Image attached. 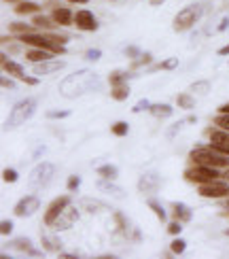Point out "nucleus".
Masks as SVG:
<instances>
[{
	"label": "nucleus",
	"instance_id": "obj_1",
	"mask_svg": "<svg viewBox=\"0 0 229 259\" xmlns=\"http://www.w3.org/2000/svg\"><path fill=\"white\" fill-rule=\"evenodd\" d=\"M98 87V74L89 68H81V70H74V73L66 74L60 83V93L68 100H74V98H81L85 93H89L91 90Z\"/></svg>",
	"mask_w": 229,
	"mask_h": 259
},
{
	"label": "nucleus",
	"instance_id": "obj_2",
	"mask_svg": "<svg viewBox=\"0 0 229 259\" xmlns=\"http://www.w3.org/2000/svg\"><path fill=\"white\" fill-rule=\"evenodd\" d=\"M189 160H191V164H199V166H212V168H227L229 166V155L216 151L212 143L208 147L197 145L195 149L189 153Z\"/></svg>",
	"mask_w": 229,
	"mask_h": 259
},
{
	"label": "nucleus",
	"instance_id": "obj_3",
	"mask_svg": "<svg viewBox=\"0 0 229 259\" xmlns=\"http://www.w3.org/2000/svg\"><path fill=\"white\" fill-rule=\"evenodd\" d=\"M19 40L26 43L28 47H38V49H47V51H53L55 56L66 54V47L55 43L49 34H36V32H28V34H19Z\"/></svg>",
	"mask_w": 229,
	"mask_h": 259
},
{
	"label": "nucleus",
	"instance_id": "obj_4",
	"mask_svg": "<svg viewBox=\"0 0 229 259\" xmlns=\"http://www.w3.org/2000/svg\"><path fill=\"white\" fill-rule=\"evenodd\" d=\"M36 113V100L34 98H26L21 102H17L9 113V119H7V128H17L21 123H26L30 117Z\"/></svg>",
	"mask_w": 229,
	"mask_h": 259
},
{
	"label": "nucleus",
	"instance_id": "obj_5",
	"mask_svg": "<svg viewBox=\"0 0 229 259\" xmlns=\"http://www.w3.org/2000/svg\"><path fill=\"white\" fill-rule=\"evenodd\" d=\"M199 17H202V4H189V7H185L178 15L174 17V21H172L174 32H187V30H191V28L197 23Z\"/></svg>",
	"mask_w": 229,
	"mask_h": 259
},
{
	"label": "nucleus",
	"instance_id": "obj_6",
	"mask_svg": "<svg viewBox=\"0 0 229 259\" xmlns=\"http://www.w3.org/2000/svg\"><path fill=\"white\" fill-rule=\"evenodd\" d=\"M219 176H221L219 168L199 166V164H193L185 172V179L189 181V183H197V185H206V183H212V181H219Z\"/></svg>",
	"mask_w": 229,
	"mask_h": 259
},
{
	"label": "nucleus",
	"instance_id": "obj_7",
	"mask_svg": "<svg viewBox=\"0 0 229 259\" xmlns=\"http://www.w3.org/2000/svg\"><path fill=\"white\" fill-rule=\"evenodd\" d=\"M55 174V166L49 162H40L38 166H34V170L30 174H28V181H30V185L38 187V185H49L51 179H53Z\"/></svg>",
	"mask_w": 229,
	"mask_h": 259
},
{
	"label": "nucleus",
	"instance_id": "obj_8",
	"mask_svg": "<svg viewBox=\"0 0 229 259\" xmlns=\"http://www.w3.org/2000/svg\"><path fill=\"white\" fill-rule=\"evenodd\" d=\"M206 136L210 138V143L214 145L216 151L225 153V155H229V132L223 128H206Z\"/></svg>",
	"mask_w": 229,
	"mask_h": 259
},
{
	"label": "nucleus",
	"instance_id": "obj_9",
	"mask_svg": "<svg viewBox=\"0 0 229 259\" xmlns=\"http://www.w3.org/2000/svg\"><path fill=\"white\" fill-rule=\"evenodd\" d=\"M76 221H79V208H74L72 204H68L66 208L62 210V215L53 221V225H51V227H53L55 232H62V229H70Z\"/></svg>",
	"mask_w": 229,
	"mask_h": 259
},
{
	"label": "nucleus",
	"instance_id": "obj_10",
	"mask_svg": "<svg viewBox=\"0 0 229 259\" xmlns=\"http://www.w3.org/2000/svg\"><path fill=\"white\" fill-rule=\"evenodd\" d=\"M197 191H199V196H204V198L221 200V198H227L229 196V185L227 183H219V181H212V183L199 185Z\"/></svg>",
	"mask_w": 229,
	"mask_h": 259
},
{
	"label": "nucleus",
	"instance_id": "obj_11",
	"mask_svg": "<svg viewBox=\"0 0 229 259\" xmlns=\"http://www.w3.org/2000/svg\"><path fill=\"white\" fill-rule=\"evenodd\" d=\"M74 23H76V28L79 30H83V32H96L98 30V19H96V15L91 13V11H76L74 13Z\"/></svg>",
	"mask_w": 229,
	"mask_h": 259
},
{
	"label": "nucleus",
	"instance_id": "obj_12",
	"mask_svg": "<svg viewBox=\"0 0 229 259\" xmlns=\"http://www.w3.org/2000/svg\"><path fill=\"white\" fill-rule=\"evenodd\" d=\"M38 206H40V200L36 196H26L15 204L13 213H15V217H32L38 210Z\"/></svg>",
	"mask_w": 229,
	"mask_h": 259
},
{
	"label": "nucleus",
	"instance_id": "obj_13",
	"mask_svg": "<svg viewBox=\"0 0 229 259\" xmlns=\"http://www.w3.org/2000/svg\"><path fill=\"white\" fill-rule=\"evenodd\" d=\"M68 204H70V198H68V196H60V198H55L53 202L49 204V208L45 210V225H53V221L62 215V210L66 208Z\"/></svg>",
	"mask_w": 229,
	"mask_h": 259
},
{
	"label": "nucleus",
	"instance_id": "obj_14",
	"mask_svg": "<svg viewBox=\"0 0 229 259\" xmlns=\"http://www.w3.org/2000/svg\"><path fill=\"white\" fill-rule=\"evenodd\" d=\"M62 68V62H57V60H45V62H36L34 64V74H53L57 73V70Z\"/></svg>",
	"mask_w": 229,
	"mask_h": 259
},
{
	"label": "nucleus",
	"instance_id": "obj_15",
	"mask_svg": "<svg viewBox=\"0 0 229 259\" xmlns=\"http://www.w3.org/2000/svg\"><path fill=\"white\" fill-rule=\"evenodd\" d=\"M11 246H13V249H17L19 253H23V255H30V257H43V253L34 249L32 242H30V240H26V238H17V240H13V242H11Z\"/></svg>",
	"mask_w": 229,
	"mask_h": 259
},
{
	"label": "nucleus",
	"instance_id": "obj_16",
	"mask_svg": "<svg viewBox=\"0 0 229 259\" xmlns=\"http://www.w3.org/2000/svg\"><path fill=\"white\" fill-rule=\"evenodd\" d=\"M0 62H2V68H4V73L11 74V76H17V79H23V66L21 64H15L13 60H9L7 54H2L0 56Z\"/></svg>",
	"mask_w": 229,
	"mask_h": 259
},
{
	"label": "nucleus",
	"instance_id": "obj_17",
	"mask_svg": "<svg viewBox=\"0 0 229 259\" xmlns=\"http://www.w3.org/2000/svg\"><path fill=\"white\" fill-rule=\"evenodd\" d=\"M138 189L140 191H146V193H153V191H157L159 189V176L157 174H144L142 179H140V183H138Z\"/></svg>",
	"mask_w": 229,
	"mask_h": 259
},
{
	"label": "nucleus",
	"instance_id": "obj_18",
	"mask_svg": "<svg viewBox=\"0 0 229 259\" xmlns=\"http://www.w3.org/2000/svg\"><path fill=\"white\" fill-rule=\"evenodd\" d=\"M98 189L100 191H104V193H108V196H113V198H125V191L121 189V187H117L113 181H108V179H102L98 183Z\"/></svg>",
	"mask_w": 229,
	"mask_h": 259
},
{
	"label": "nucleus",
	"instance_id": "obj_19",
	"mask_svg": "<svg viewBox=\"0 0 229 259\" xmlns=\"http://www.w3.org/2000/svg\"><path fill=\"white\" fill-rule=\"evenodd\" d=\"M55 19V23H60V26H70V23L74 21V13L66 7H60L53 11V15H51Z\"/></svg>",
	"mask_w": 229,
	"mask_h": 259
},
{
	"label": "nucleus",
	"instance_id": "obj_20",
	"mask_svg": "<svg viewBox=\"0 0 229 259\" xmlns=\"http://www.w3.org/2000/svg\"><path fill=\"white\" fill-rule=\"evenodd\" d=\"M172 213H174V219L176 221H183V223H189L191 217H193L189 206H185V204H180V202H174L172 204Z\"/></svg>",
	"mask_w": 229,
	"mask_h": 259
},
{
	"label": "nucleus",
	"instance_id": "obj_21",
	"mask_svg": "<svg viewBox=\"0 0 229 259\" xmlns=\"http://www.w3.org/2000/svg\"><path fill=\"white\" fill-rule=\"evenodd\" d=\"M55 54L53 51H47V49H38V47H34V49H30L26 54V60L28 62H45V60H51V57H53Z\"/></svg>",
	"mask_w": 229,
	"mask_h": 259
},
{
	"label": "nucleus",
	"instance_id": "obj_22",
	"mask_svg": "<svg viewBox=\"0 0 229 259\" xmlns=\"http://www.w3.org/2000/svg\"><path fill=\"white\" fill-rule=\"evenodd\" d=\"M40 11V7L36 2H28V0H21V2L15 4V13L17 15H36Z\"/></svg>",
	"mask_w": 229,
	"mask_h": 259
},
{
	"label": "nucleus",
	"instance_id": "obj_23",
	"mask_svg": "<svg viewBox=\"0 0 229 259\" xmlns=\"http://www.w3.org/2000/svg\"><path fill=\"white\" fill-rule=\"evenodd\" d=\"M43 246H45V251L60 253L62 251V240L57 236H53V234H49V236H43Z\"/></svg>",
	"mask_w": 229,
	"mask_h": 259
},
{
	"label": "nucleus",
	"instance_id": "obj_24",
	"mask_svg": "<svg viewBox=\"0 0 229 259\" xmlns=\"http://www.w3.org/2000/svg\"><path fill=\"white\" fill-rule=\"evenodd\" d=\"M98 174L102 176V179H108V181H115L117 176H119V170L113 164H104V166H98Z\"/></svg>",
	"mask_w": 229,
	"mask_h": 259
},
{
	"label": "nucleus",
	"instance_id": "obj_25",
	"mask_svg": "<svg viewBox=\"0 0 229 259\" xmlns=\"http://www.w3.org/2000/svg\"><path fill=\"white\" fill-rule=\"evenodd\" d=\"M149 113L153 115V117H170L172 115V107L170 104H151L149 107Z\"/></svg>",
	"mask_w": 229,
	"mask_h": 259
},
{
	"label": "nucleus",
	"instance_id": "obj_26",
	"mask_svg": "<svg viewBox=\"0 0 229 259\" xmlns=\"http://www.w3.org/2000/svg\"><path fill=\"white\" fill-rule=\"evenodd\" d=\"M32 21H34V26H36V28H45V30H55V19H53V17L49 19V17L36 13Z\"/></svg>",
	"mask_w": 229,
	"mask_h": 259
},
{
	"label": "nucleus",
	"instance_id": "obj_27",
	"mask_svg": "<svg viewBox=\"0 0 229 259\" xmlns=\"http://www.w3.org/2000/svg\"><path fill=\"white\" fill-rule=\"evenodd\" d=\"M176 66H178V60H176V57H168V60H163L161 64L151 66L149 70H151V73H157V70H174Z\"/></svg>",
	"mask_w": 229,
	"mask_h": 259
},
{
	"label": "nucleus",
	"instance_id": "obj_28",
	"mask_svg": "<svg viewBox=\"0 0 229 259\" xmlns=\"http://www.w3.org/2000/svg\"><path fill=\"white\" fill-rule=\"evenodd\" d=\"M176 104H178L180 109H185V111H191L193 107H195V98H191L189 93H178V98H176Z\"/></svg>",
	"mask_w": 229,
	"mask_h": 259
},
{
	"label": "nucleus",
	"instance_id": "obj_29",
	"mask_svg": "<svg viewBox=\"0 0 229 259\" xmlns=\"http://www.w3.org/2000/svg\"><path fill=\"white\" fill-rule=\"evenodd\" d=\"M108 81H110V85H125V81H127V73L125 70H115V73H110L108 76Z\"/></svg>",
	"mask_w": 229,
	"mask_h": 259
},
{
	"label": "nucleus",
	"instance_id": "obj_30",
	"mask_svg": "<svg viewBox=\"0 0 229 259\" xmlns=\"http://www.w3.org/2000/svg\"><path fill=\"white\" fill-rule=\"evenodd\" d=\"M110 96H113L115 100H119V102H123V100L130 96V87L127 85H115L113 92H110Z\"/></svg>",
	"mask_w": 229,
	"mask_h": 259
},
{
	"label": "nucleus",
	"instance_id": "obj_31",
	"mask_svg": "<svg viewBox=\"0 0 229 259\" xmlns=\"http://www.w3.org/2000/svg\"><path fill=\"white\" fill-rule=\"evenodd\" d=\"M146 204H149V208L157 215V219H159V221H166V219H168V217H166V210H163V206L157 202V200H149Z\"/></svg>",
	"mask_w": 229,
	"mask_h": 259
},
{
	"label": "nucleus",
	"instance_id": "obj_32",
	"mask_svg": "<svg viewBox=\"0 0 229 259\" xmlns=\"http://www.w3.org/2000/svg\"><path fill=\"white\" fill-rule=\"evenodd\" d=\"M9 30L13 34H28L32 30V26H28V23H21V21H13L9 23Z\"/></svg>",
	"mask_w": 229,
	"mask_h": 259
},
{
	"label": "nucleus",
	"instance_id": "obj_33",
	"mask_svg": "<svg viewBox=\"0 0 229 259\" xmlns=\"http://www.w3.org/2000/svg\"><path fill=\"white\" fill-rule=\"evenodd\" d=\"M208 90H210V83H208V81H197V83L191 85V92L197 93V96H204V93H208Z\"/></svg>",
	"mask_w": 229,
	"mask_h": 259
},
{
	"label": "nucleus",
	"instance_id": "obj_34",
	"mask_svg": "<svg viewBox=\"0 0 229 259\" xmlns=\"http://www.w3.org/2000/svg\"><path fill=\"white\" fill-rule=\"evenodd\" d=\"M127 130H130V126H127L125 121H117V123H113L110 132H113L115 136H125V134H127Z\"/></svg>",
	"mask_w": 229,
	"mask_h": 259
},
{
	"label": "nucleus",
	"instance_id": "obj_35",
	"mask_svg": "<svg viewBox=\"0 0 229 259\" xmlns=\"http://www.w3.org/2000/svg\"><path fill=\"white\" fill-rule=\"evenodd\" d=\"M185 249H187V242L183 238H176V240H172V244H170V251L174 253V255H180V253H185Z\"/></svg>",
	"mask_w": 229,
	"mask_h": 259
},
{
	"label": "nucleus",
	"instance_id": "obj_36",
	"mask_svg": "<svg viewBox=\"0 0 229 259\" xmlns=\"http://www.w3.org/2000/svg\"><path fill=\"white\" fill-rule=\"evenodd\" d=\"M153 62V56L151 54H142L140 57H136L132 64V68H140V66H146V64H151Z\"/></svg>",
	"mask_w": 229,
	"mask_h": 259
},
{
	"label": "nucleus",
	"instance_id": "obj_37",
	"mask_svg": "<svg viewBox=\"0 0 229 259\" xmlns=\"http://www.w3.org/2000/svg\"><path fill=\"white\" fill-rule=\"evenodd\" d=\"M17 179H19V174H17L15 170H11V168H7L2 172V181H4V183H15Z\"/></svg>",
	"mask_w": 229,
	"mask_h": 259
},
{
	"label": "nucleus",
	"instance_id": "obj_38",
	"mask_svg": "<svg viewBox=\"0 0 229 259\" xmlns=\"http://www.w3.org/2000/svg\"><path fill=\"white\" fill-rule=\"evenodd\" d=\"M214 126H219V128H223V130H227V132H229V115L219 113V117L214 119Z\"/></svg>",
	"mask_w": 229,
	"mask_h": 259
},
{
	"label": "nucleus",
	"instance_id": "obj_39",
	"mask_svg": "<svg viewBox=\"0 0 229 259\" xmlns=\"http://www.w3.org/2000/svg\"><path fill=\"white\" fill-rule=\"evenodd\" d=\"M11 232H13V221L4 219L2 225H0V234H2V236H11Z\"/></svg>",
	"mask_w": 229,
	"mask_h": 259
},
{
	"label": "nucleus",
	"instance_id": "obj_40",
	"mask_svg": "<svg viewBox=\"0 0 229 259\" xmlns=\"http://www.w3.org/2000/svg\"><path fill=\"white\" fill-rule=\"evenodd\" d=\"M123 54H125L127 57H134V60H136V57L142 56V51H140L138 47H125V49H123Z\"/></svg>",
	"mask_w": 229,
	"mask_h": 259
},
{
	"label": "nucleus",
	"instance_id": "obj_41",
	"mask_svg": "<svg viewBox=\"0 0 229 259\" xmlns=\"http://www.w3.org/2000/svg\"><path fill=\"white\" fill-rule=\"evenodd\" d=\"M180 232H183V221H174L168 225V234H174L176 236V234H180Z\"/></svg>",
	"mask_w": 229,
	"mask_h": 259
},
{
	"label": "nucleus",
	"instance_id": "obj_42",
	"mask_svg": "<svg viewBox=\"0 0 229 259\" xmlns=\"http://www.w3.org/2000/svg\"><path fill=\"white\" fill-rule=\"evenodd\" d=\"M68 115H70V111H49V113H47L49 119H64V117H68Z\"/></svg>",
	"mask_w": 229,
	"mask_h": 259
},
{
	"label": "nucleus",
	"instance_id": "obj_43",
	"mask_svg": "<svg viewBox=\"0 0 229 259\" xmlns=\"http://www.w3.org/2000/svg\"><path fill=\"white\" fill-rule=\"evenodd\" d=\"M68 189L70 191H74V189H79V185H81V179H79V176H76V174H72V176H68Z\"/></svg>",
	"mask_w": 229,
	"mask_h": 259
},
{
	"label": "nucleus",
	"instance_id": "obj_44",
	"mask_svg": "<svg viewBox=\"0 0 229 259\" xmlns=\"http://www.w3.org/2000/svg\"><path fill=\"white\" fill-rule=\"evenodd\" d=\"M100 57H102V51H100V49H89V51L85 54V60H89V62L100 60Z\"/></svg>",
	"mask_w": 229,
	"mask_h": 259
},
{
	"label": "nucleus",
	"instance_id": "obj_45",
	"mask_svg": "<svg viewBox=\"0 0 229 259\" xmlns=\"http://www.w3.org/2000/svg\"><path fill=\"white\" fill-rule=\"evenodd\" d=\"M49 37L55 40V43H60V45H66L68 43V37H64V34H55V32H49Z\"/></svg>",
	"mask_w": 229,
	"mask_h": 259
},
{
	"label": "nucleus",
	"instance_id": "obj_46",
	"mask_svg": "<svg viewBox=\"0 0 229 259\" xmlns=\"http://www.w3.org/2000/svg\"><path fill=\"white\" fill-rule=\"evenodd\" d=\"M0 85H2L4 90H7V87H11V90H13V87H15V83L9 79V76H2V79H0Z\"/></svg>",
	"mask_w": 229,
	"mask_h": 259
},
{
	"label": "nucleus",
	"instance_id": "obj_47",
	"mask_svg": "<svg viewBox=\"0 0 229 259\" xmlns=\"http://www.w3.org/2000/svg\"><path fill=\"white\" fill-rule=\"evenodd\" d=\"M149 107H151V104L146 102V100H140L136 107H134V113H138V111H142V109H149Z\"/></svg>",
	"mask_w": 229,
	"mask_h": 259
},
{
	"label": "nucleus",
	"instance_id": "obj_48",
	"mask_svg": "<svg viewBox=\"0 0 229 259\" xmlns=\"http://www.w3.org/2000/svg\"><path fill=\"white\" fill-rule=\"evenodd\" d=\"M23 83H26V85H38V79H36V76H23Z\"/></svg>",
	"mask_w": 229,
	"mask_h": 259
},
{
	"label": "nucleus",
	"instance_id": "obj_49",
	"mask_svg": "<svg viewBox=\"0 0 229 259\" xmlns=\"http://www.w3.org/2000/svg\"><path fill=\"white\" fill-rule=\"evenodd\" d=\"M227 26H229V19L225 17V19H223V21L219 23V28H216V32H225V30H227Z\"/></svg>",
	"mask_w": 229,
	"mask_h": 259
},
{
	"label": "nucleus",
	"instance_id": "obj_50",
	"mask_svg": "<svg viewBox=\"0 0 229 259\" xmlns=\"http://www.w3.org/2000/svg\"><path fill=\"white\" fill-rule=\"evenodd\" d=\"M219 56H229V43H227L225 47H221V49H219Z\"/></svg>",
	"mask_w": 229,
	"mask_h": 259
},
{
	"label": "nucleus",
	"instance_id": "obj_51",
	"mask_svg": "<svg viewBox=\"0 0 229 259\" xmlns=\"http://www.w3.org/2000/svg\"><path fill=\"white\" fill-rule=\"evenodd\" d=\"M219 113H223V115H229V102H227V104H223V107L219 109Z\"/></svg>",
	"mask_w": 229,
	"mask_h": 259
},
{
	"label": "nucleus",
	"instance_id": "obj_52",
	"mask_svg": "<svg viewBox=\"0 0 229 259\" xmlns=\"http://www.w3.org/2000/svg\"><path fill=\"white\" fill-rule=\"evenodd\" d=\"M163 2H166V0H151L153 7H159V4H163Z\"/></svg>",
	"mask_w": 229,
	"mask_h": 259
},
{
	"label": "nucleus",
	"instance_id": "obj_53",
	"mask_svg": "<svg viewBox=\"0 0 229 259\" xmlns=\"http://www.w3.org/2000/svg\"><path fill=\"white\" fill-rule=\"evenodd\" d=\"M68 2H72V4H85V2H89V0H68Z\"/></svg>",
	"mask_w": 229,
	"mask_h": 259
},
{
	"label": "nucleus",
	"instance_id": "obj_54",
	"mask_svg": "<svg viewBox=\"0 0 229 259\" xmlns=\"http://www.w3.org/2000/svg\"><path fill=\"white\" fill-rule=\"evenodd\" d=\"M223 179H225V181H227V183H229V168L225 170V172H223Z\"/></svg>",
	"mask_w": 229,
	"mask_h": 259
},
{
	"label": "nucleus",
	"instance_id": "obj_55",
	"mask_svg": "<svg viewBox=\"0 0 229 259\" xmlns=\"http://www.w3.org/2000/svg\"><path fill=\"white\" fill-rule=\"evenodd\" d=\"M4 2H21V0H4Z\"/></svg>",
	"mask_w": 229,
	"mask_h": 259
},
{
	"label": "nucleus",
	"instance_id": "obj_56",
	"mask_svg": "<svg viewBox=\"0 0 229 259\" xmlns=\"http://www.w3.org/2000/svg\"><path fill=\"white\" fill-rule=\"evenodd\" d=\"M225 234H227V236H229V229H227V232H225Z\"/></svg>",
	"mask_w": 229,
	"mask_h": 259
}]
</instances>
